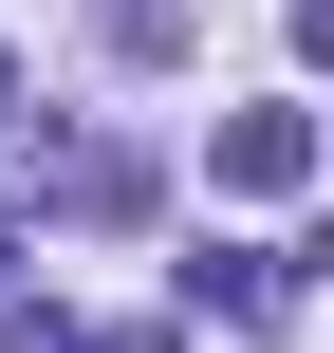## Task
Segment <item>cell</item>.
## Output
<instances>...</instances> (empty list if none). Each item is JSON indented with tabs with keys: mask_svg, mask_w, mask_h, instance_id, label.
<instances>
[{
	"mask_svg": "<svg viewBox=\"0 0 334 353\" xmlns=\"http://www.w3.org/2000/svg\"><path fill=\"white\" fill-rule=\"evenodd\" d=\"M205 168H223L242 205H298V186H316V112H223V149H205Z\"/></svg>",
	"mask_w": 334,
	"mask_h": 353,
	"instance_id": "cell-1",
	"label": "cell"
},
{
	"mask_svg": "<svg viewBox=\"0 0 334 353\" xmlns=\"http://www.w3.org/2000/svg\"><path fill=\"white\" fill-rule=\"evenodd\" d=\"M0 186H19V205H130V149H56V130H0Z\"/></svg>",
	"mask_w": 334,
	"mask_h": 353,
	"instance_id": "cell-2",
	"label": "cell"
},
{
	"mask_svg": "<svg viewBox=\"0 0 334 353\" xmlns=\"http://www.w3.org/2000/svg\"><path fill=\"white\" fill-rule=\"evenodd\" d=\"M186 298H205V316H279V242H205Z\"/></svg>",
	"mask_w": 334,
	"mask_h": 353,
	"instance_id": "cell-3",
	"label": "cell"
},
{
	"mask_svg": "<svg viewBox=\"0 0 334 353\" xmlns=\"http://www.w3.org/2000/svg\"><path fill=\"white\" fill-rule=\"evenodd\" d=\"M19 353H130V335H74V316H19Z\"/></svg>",
	"mask_w": 334,
	"mask_h": 353,
	"instance_id": "cell-4",
	"label": "cell"
}]
</instances>
